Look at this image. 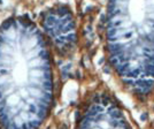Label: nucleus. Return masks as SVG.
I'll return each mask as SVG.
<instances>
[{
	"label": "nucleus",
	"instance_id": "obj_1",
	"mask_svg": "<svg viewBox=\"0 0 154 129\" xmlns=\"http://www.w3.org/2000/svg\"><path fill=\"white\" fill-rule=\"evenodd\" d=\"M55 98L45 33L26 15L0 24V129H43Z\"/></svg>",
	"mask_w": 154,
	"mask_h": 129
}]
</instances>
